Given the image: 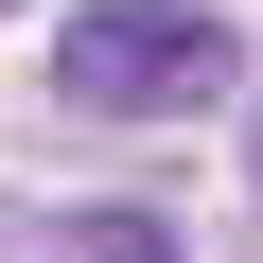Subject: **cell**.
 <instances>
[{
  "label": "cell",
  "mask_w": 263,
  "mask_h": 263,
  "mask_svg": "<svg viewBox=\"0 0 263 263\" xmlns=\"http://www.w3.org/2000/svg\"><path fill=\"white\" fill-rule=\"evenodd\" d=\"M228 70H246V35L211 0H88V18H53V105H88V123H193Z\"/></svg>",
  "instance_id": "1"
},
{
  "label": "cell",
  "mask_w": 263,
  "mask_h": 263,
  "mask_svg": "<svg viewBox=\"0 0 263 263\" xmlns=\"http://www.w3.org/2000/svg\"><path fill=\"white\" fill-rule=\"evenodd\" d=\"M70 263H176V228H158V211H88V228H70Z\"/></svg>",
  "instance_id": "2"
}]
</instances>
